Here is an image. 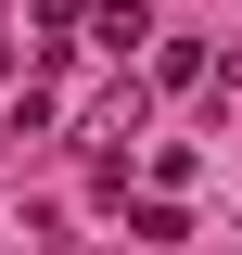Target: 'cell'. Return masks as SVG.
I'll list each match as a JSON object with an SVG mask.
<instances>
[{"label":"cell","instance_id":"obj_1","mask_svg":"<svg viewBox=\"0 0 242 255\" xmlns=\"http://www.w3.org/2000/svg\"><path fill=\"white\" fill-rule=\"evenodd\" d=\"M90 38H102V51H115V64H127V51H140V38H166V26H153L140 0H90Z\"/></svg>","mask_w":242,"mask_h":255},{"label":"cell","instance_id":"obj_2","mask_svg":"<svg viewBox=\"0 0 242 255\" xmlns=\"http://www.w3.org/2000/svg\"><path fill=\"white\" fill-rule=\"evenodd\" d=\"M26 13H38V51H64V38L90 26V0H26Z\"/></svg>","mask_w":242,"mask_h":255}]
</instances>
